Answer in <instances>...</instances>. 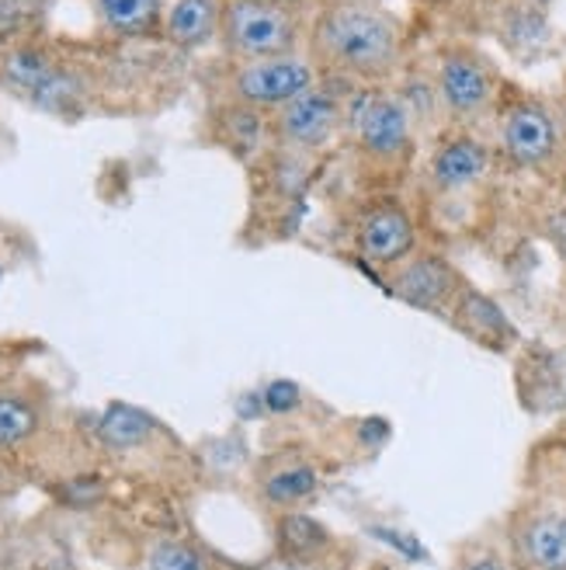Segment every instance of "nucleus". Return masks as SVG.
Instances as JSON below:
<instances>
[{
	"mask_svg": "<svg viewBox=\"0 0 566 570\" xmlns=\"http://www.w3.org/2000/svg\"><path fill=\"white\" fill-rule=\"evenodd\" d=\"M314 63L348 80H383L400 60V28L396 21L358 0H334L309 28Z\"/></svg>",
	"mask_w": 566,
	"mask_h": 570,
	"instance_id": "obj_1",
	"label": "nucleus"
},
{
	"mask_svg": "<svg viewBox=\"0 0 566 570\" xmlns=\"http://www.w3.org/2000/svg\"><path fill=\"white\" fill-rule=\"evenodd\" d=\"M222 39L230 52L244 60H271V56H292L299 46V18L286 4L271 0H230L222 8Z\"/></svg>",
	"mask_w": 566,
	"mask_h": 570,
	"instance_id": "obj_2",
	"label": "nucleus"
},
{
	"mask_svg": "<svg viewBox=\"0 0 566 570\" xmlns=\"http://www.w3.org/2000/svg\"><path fill=\"white\" fill-rule=\"evenodd\" d=\"M345 122L361 154L376 160H396L410 147V108L386 91H358L345 105Z\"/></svg>",
	"mask_w": 566,
	"mask_h": 570,
	"instance_id": "obj_3",
	"label": "nucleus"
},
{
	"mask_svg": "<svg viewBox=\"0 0 566 570\" xmlns=\"http://www.w3.org/2000/svg\"><path fill=\"white\" fill-rule=\"evenodd\" d=\"M345 122V101L330 83H314L309 91L275 108V132L289 150H320Z\"/></svg>",
	"mask_w": 566,
	"mask_h": 570,
	"instance_id": "obj_4",
	"label": "nucleus"
},
{
	"mask_svg": "<svg viewBox=\"0 0 566 570\" xmlns=\"http://www.w3.org/2000/svg\"><path fill=\"white\" fill-rule=\"evenodd\" d=\"M317 83V70L302 56H271V60H250L237 70L234 91L244 105L254 108H281Z\"/></svg>",
	"mask_w": 566,
	"mask_h": 570,
	"instance_id": "obj_5",
	"label": "nucleus"
},
{
	"mask_svg": "<svg viewBox=\"0 0 566 570\" xmlns=\"http://www.w3.org/2000/svg\"><path fill=\"white\" fill-rule=\"evenodd\" d=\"M355 244H358V254L369 265L396 268L414 254V244H417L414 219L400 206H376L358 223Z\"/></svg>",
	"mask_w": 566,
	"mask_h": 570,
	"instance_id": "obj_6",
	"label": "nucleus"
},
{
	"mask_svg": "<svg viewBox=\"0 0 566 570\" xmlns=\"http://www.w3.org/2000/svg\"><path fill=\"white\" fill-rule=\"evenodd\" d=\"M504 150L518 167H543L556 154V122L539 101H522L504 116Z\"/></svg>",
	"mask_w": 566,
	"mask_h": 570,
	"instance_id": "obj_7",
	"label": "nucleus"
},
{
	"mask_svg": "<svg viewBox=\"0 0 566 570\" xmlns=\"http://www.w3.org/2000/svg\"><path fill=\"white\" fill-rule=\"evenodd\" d=\"M438 95L451 116H476L494 98V73L473 52H448L438 70Z\"/></svg>",
	"mask_w": 566,
	"mask_h": 570,
	"instance_id": "obj_8",
	"label": "nucleus"
},
{
	"mask_svg": "<svg viewBox=\"0 0 566 570\" xmlns=\"http://www.w3.org/2000/svg\"><path fill=\"white\" fill-rule=\"evenodd\" d=\"M456 289H459L456 268H451L445 258H435V254L407 258L393 272V293L420 309H441Z\"/></svg>",
	"mask_w": 566,
	"mask_h": 570,
	"instance_id": "obj_9",
	"label": "nucleus"
},
{
	"mask_svg": "<svg viewBox=\"0 0 566 570\" xmlns=\"http://www.w3.org/2000/svg\"><path fill=\"white\" fill-rule=\"evenodd\" d=\"M4 73L14 88L28 98H36L46 108H60L77 95V83L70 73H63L60 67H52L42 52L36 49H18L8 56Z\"/></svg>",
	"mask_w": 566,
	"mask_h": 570,
	"instance_id": "obj_10",
	"label": "nucleus"
},
{
	"mask_svg": "<svg viewBox=\"0 0 566 570\" xmlns=\"http://www.w3.org/2000/svg\"><path fill=\"white\" fill-rule=\"evenodd\" d=\"M487 164H490V157L484 150V142H476L469 136L448 139L431 160V178L445 191H459V188H469L473 181L484 178Z\"/></svg>",
	"mask_w": 566,
	"mask_h": 570,
	"instance_id": "obj_11",
	"label": "nucleus"
},
{
	"mask_svg": "<svg viewBox=\"0 0 566 570\" xmlns=\"http://www.w3.org/2000/svg\"><path fill=\"white\" fill-rule=\"evenodd\" d=\"M219 28H222L219 0H178V4L167 11V39L185 49L206 46Z\"/></svg>",
	"mask_w": 566,
	"mask_h": 570,
	"instance_id": "obj_12",
	"label": "nucleus"
},
{
	"mask_svg": "<svg viewBox=\"0 0 566 570\" xmlns=\"http://www.w3.org/2000/svg\"><path fill=\"white\" fill-rule=\"evenodd\" d=\"M525 557L532 567L539 570H566V519L563 515H546L535 519L525 535Z\"/></svg>",
	"mask_w": 566,
	"mask_h": 570,
	"instance_id": "obj_13",
	"label": "nucleus"
},
{
	"mask_svg": "<svg viewBox=\"0 0 566 570\" xmlns=\"http://www.w3.org/2000/svg\"><path fill=\"white\" fill-rule=\"evenodd\" d=\"M153 432V421L136 411V407H126V404H111L98 424V435L105 445L111 449H132V445H143Z\"/></svg>",
	"mask_w": 566,
	"mask_h": 570,
	"instance_id": "obj_14",
	"label": "nucleus"
},
{
	"mask_svg": "<svg viewBox=\"0 0 566 570\" xmlns=\"http://www.w3.org/2000/svg\"><path fill=\"white\" fill-rule=\"evenodd\" d=\"M98 11L116 32H147L160 18V0H98Z\"/></svg>",
	"mask_w": 566,
	"mask_h": 570,
	"instance_id": "obj_15",
	"label": "nucleus"
},
{
	"mask_svg": "<svg viewBox=\"0 0 566 570\" xmlns=\"http://www.w3.org/2000/svg\"><path fill=\"white\" fill-rule=\"evenodd\" d=\"M314 491H317V470H309V466H289V470L268 476V483H265V494L278 504H296Z\"/></svg>",
	"mask_w": 566,
	"mask_h": 570,
	"instance_id": "obj_16",
	"label": "nucleus"
},
{
	"mask_svg": "<svg viewBox=\"0 0 566 570\" xmlns=\"http://www.w3.org/2000/svg\"><path fill=\"white\" fill-rule=\"evenodd\" d=\"M278 532H281V547H286L289 557H296V560L317 553L327 543L324 525H317L314 519H306V515H289L286 522H281Z\"/></svg>",
	"mask_w": 566,
	"mask_h": 570,
	"instance_id": "obj_17",
	"label": "nucleus"
},
{
	"mask_svg": "<svg viewBox=\"0 0 566 570\" xmlns=\"http://www.w3.org/2000/svg\"><path fill=\"white\" fill-rule=\"evenodd\" d=\"M36 414L28 411L14 396H0V445H14L24 435H32Z\"/></svg>",
	"mask_w": 566,
	"mask_h": 570,
	"instance_id": "obj_18",
	"label": "nucleus"
},
{
	"mask_svg": "<svg viewBox=\"0 0 566 570\" xmlns=\"http://www.w3.org/2000/svg\"><path fill=\"white\" fill-rule=\"evenodd\" d=\"M150 570H206L202 557L181 543H160L150 553Z\"/></svg>",
	"mask_w": 566,
	"mask_h": 570,
	"instance_id": "obj_19",
	"label": "nucleus"
},
{
	"mask_svg": "<svg viewBox=\"0 0 566 570\" xmlns=\"http://www.w3.org/2000/svg\"><path fill=\"white\" fill-rule=\"evenodd\" d=\"M261 404H265L268 411H275V414H286V411L299 407V386L289 383V380H275V383H268V390H265V396H261Z\"/></svg>",
	"mask_w": 566,
	"mask_h": 570,
	"instance_id": "obj_20",
	"label": "nucleus"
},
{
	"mask_svg": "<svg viewBox=\"0 0 566 570\" xmlns=\"http://www.w3.org/2000/svg\"><path fill=\"white\" fill-rule=\"evenodd\" d=\"M14 21H18V4L14 0H0V32L14 28Z\"/></svg>",
	"mask_w": 566,
	"mask_h": 570,
	"instance_id": "obj_21",
	"label": "nucleus"
},
{
	"mask_svg": "<svg viewBox=\"0 0 566 570\" xmlns=\"http://www.w3.org/2000/svg\"><path fill=\"white\" fill-rule=\"evenodd\" d=\"M365 424H369V428H365V439H369V442L386 435V421H365Z\"/></svg>",
	"mask_w": 566,
	"mask_h": 570,
	"instance_id": "obj_22",
	"label": "nucleus"
},
{
	"mask_svg": "<svg viewBox=\"0 0 566 570\" xmlns=\"http://www.w3.org/2000/svg\"><path fill=\"white\" fill-rule=\"evenodd\" d=\"M466 570H504L497 560H476V563H469Z\"/></svg>",
	"mask_w": 566,
	"mask_h": 570,
	"instance_id": "obj_23",
	"label": "nucleus"
},
{
	"mask_svg": "<svg viewBox=\"0 0 566 570\" xmlns=\"http://www.w3.org/2000/svg\"><path fill=\"white\" fill-rule=\"evenodd\" d=\"M271 4H286V8H292V4H299V0H271Z\"/></svg>",
	"mask_w": 566,
	"mask_h": 570,
	"instance_id": "obj_24",
	"label": "nucleus"
},
{
	"mask_svg": "<svg viewBox=\"0 0 566 570\" xmlns=\"http://www.w3.org/2000/svg\"><path fill=\"white\" fill-rule=\"evenodd\" d=\"M275 570H299L296 563H286V567H275Z\"/></svg>",
	"mask_w": 566,
	"mask_h": 570,
	"instance_id": "obj_25",
	"label": "nucleus"
},
{
	"mask_svg": "<svg viewBox=\"0 0 566 570\" xmlns=\"http://www.w3.org/2000/svg\"><path fill=\"white\" fill-rule=\"evenodd\" d=\"M535 4H549V0H535Z\"/></svg>",
	"mask_w": 566,
	"mask_h": 570,
	"instance_id": "obj_26",
	"label": "nucleus"
}]
</instances>
